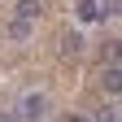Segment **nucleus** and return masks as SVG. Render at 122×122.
<instances>
[{"mask_svg":"<svg viewBox=\"0 0 122 122\" xmlns=\"http://www.w3.org/2000/svg\"><path fill=\"white\" fill-rule=\"evenodd\" d=\"M79 52H83V35L66 30V35H61V57H79Z\"/></svg>","mask_w":122,"mask_h":122,"instance_id":"nucleus-4","label":"nucleus"},{"mask_svg":"<svg viewBox=\"0 0 122 122\" xmlns=\"http://www.w3.org/2000/svg\"><path fill=\"white\" fill-rule=\"evenodd\" d=\"M30 30H35V22H22V18H13V22H9V35L18 39V44H22V39H30Z\"/></svg>","mask_w":122,"mask_h":122,"instance_id":"nucleus-5","label":"nucleus"},{"mask_svg":"<svg viewBox=\"0 0 122 122\" xmlns=\"http://www.w3.org/2000/svg\"><path fill=\"white\" fill-rule=\"evenodd\" d=\"M66 122H83V118H79V113H70V118H66Z\"/></svg>","mask_w":122,"mask_h":122,"instance_id":"nucleus-10","label":"nucleus"},{"mask_svg":"<svg viewBox=\"0 0 122 122\" xmlns=\"http://www.w3.org/2000/svg\"><path fill=\"white\" fill-rule=\"evenodd\" d=\"M0 122H18V113H0Z\"/></svg>","mask_w":122,"mask_h":122,"instance_id":"nucleus-9","label":"nucleus"},{"mask_svg":"<svg viewBox=\"0 0 122 122\" xmlns=\"http://www.w3.org/2000/svg\"><path fill=\"white\" fill-rule=\"evenodd\" d=\"M44 118H48V96H44V92L22 96V105H18V122H44Z\"/></svg>","mask_w":122,"mask_h":122,"instance_id":"nucleus-1","label":"nucleus"},{"mask_svg":"<svg viewBox=\"0 0 122 122\" xmlns=\"http://www.w3.org/2000/svg\"><path fill=\"white\" fill-rule=\"evenodd\" d=\"M39 13H44V0H18L13 5V18H22V22H39Z\"/></svg>","mask_w":122,"mask_h":122,"instance_id":"nucleus-2","label":"nucleus"},{"mask_svg":"<svg viewBox=\"0 0 122 122\" xmlns=\"http://www.w3.org/2000/svg\"><path fill=\"white\" fill-rule=\"evenodd\" d=\"M100 83H105V92H109V96L122 87V70H118V61H105V70H100Z\"/></svg>","mask_w":122,"mask_h":122,"instance_id":"nucleus-3","label":"nucleus"},{"mask_svg":"<svg viewBox=\"0 0 122 122\" xmlns=\"http://www.w3.org/2000/svg\"><path fill=\"white\" fill-rule=\"evenodd\" d=\"M96 13L100 18H118V0H96Z\"/></svg>","mask_w":122,"mask_h":122,"instance_id":"nucleus-8","label":"nucleus"},{"mask_svg":"<svg viewBox=\"0 0 122 122\" xmlns=\"http://www.w3.org/2000/svg\"><path fill=\"white\" fill-rule=\"evenodd\" d=\"M92 122H118V105H105V109L92 113Z\"/></svg>","mask_w":122,"mask_h":122,"instance_id":"nucleus-7","label":"nucleus"},{"mask_svg":"<svg viewBox=\"0 0 122 122\" xmlns=\"http://www.w3.org/2000/svg\"><path fill=\"white\" fill-rule=\"evenodd\" d=\"M74 13H79V22H96V18H100V13H96V0H79Z\"/></svg>","mask_w":122,"mask_h":122,"instance_id":"nucleus-6","label":"nucleus"}]
</instances>
